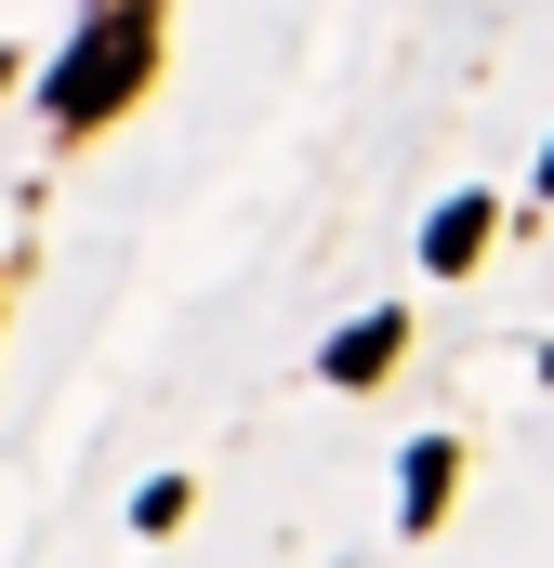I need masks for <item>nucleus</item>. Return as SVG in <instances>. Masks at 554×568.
I'll list each match as a JSON object with an SVG mask.
<instances>
[{"label": "nucleus", "mask_w": 554, "mask_h": 568, "mask_svg": "<svg viewBox=\"0 0 554 568\" xmlns=\"http://www.w3.org/2000/svg\"><path fill=\"white\" fill-rule=\"evenodd\" d=\"M145 67H158V13H145V0L93 13V40H80V53L53 67V93H40V106H53V133H93V120H120V106L145 93Z\"/></svg>", "instance_id": "1"}, {"label": "nucleus", "mask_w": 554, "mask_h": 568, "mask_svg": "<svg viewBox=\"0 0 554 568\" xmlns=\"http://www.w3.org/2000/svg\"><path fill=\"white\" fill-rule=\"evenodd\" d=\"M489 239H502V212H489V199H449V212L422 225V265H435V278H462V265H475Z\"/></svg>", "instance_id": "2"}, {"label": "nucleus", "mask_w": 554, "mask_h": 568, "mask_svg": "<svg viewBox=\"0 0 554 568\" xmlns=\"http://www.w3.org/2000/svg\"><path fill=\"white\" fill-rule=\"evenodd\" d=\"M397 344H410V317H357V331L330 344V384H383V371H397Z\"/></svg>", "instance_id": "3"}, {"label": "nucleus", "mask_w": 554, "mask_h": 568, "mask_svg": "<svg viewBox=\"0 0 554 568\" xmlns=\"http://www.w3.org/2000/svg\"><path fill=\"white\" fill-rule=\"evenodd\" d=\"M435 503H449V436L410 449V529H435Z\"/></svg>", "instance_id": "4"}, {"label": "nucleus", "mask_w": 554, "mask_h": 568, "mask_svg": "<svg viewBox=\"0 0 554 568\" xmlns=\"http://www.w3.org/2000/svg\"><path fill=\"white\" fill-rule=\"evenodd\" d=\"M542 199H554V159H542Z\"/></svg>", "instance_id": "5"}]
</instances>
